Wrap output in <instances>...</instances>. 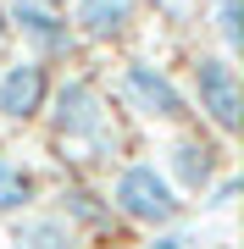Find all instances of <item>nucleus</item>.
<instances>
[{"label":"nucleus","instance_id":"nucleus-13","mask_svg":"<svg viewBox=\"0 0 244 249\" xmlns=\"http://www.w3.org/2000/svg\"><path fill=\"white\" fill-rule=\"evenodd\" d=\"M194 244H200V238H194L189 227H161V232H150L145 249H194Z\"/></svg>","mask_w":244,"mask_h":249},{"label":"nucleus","instance_id":"nucleus-11","mask_svg":"<svg viewBox=\"0 0 244 249\" xmlns=\"http://www.w3.org/2000/svg\"><path fill=\"white\" fill-rule=\"evenodd\" d=\"M61 216L67 227H106L111 222V205H106V194H100V188H89L83 178H67L61 183Z\"/></svg>","mask_w":244,"mask_h":249},{"label":"nucleus","instance_id":"nucleus-14","mask_svg":"<svg viewBox=\"0 0 244 249\" xmlns=\"http://www.w3.org/2000/svg\"><path fill=\"white\" fill-rule=\"evenodd\" d=\"M11 39V22H6V6H0V45Z\"/></svg>","mask_w":244,"mask_h":249},{"label":"nucleus","instance_id":"nucleus-2","mask_svg":"<svg viewBox=\"0 0 244 249\" xmlns=\"http://www.w3.org/2000/svg\"><path fill=\"white\" fill-rule=\"evenodd\" d=\"M106 205H111V216L139 222V227H150V232L178 227L183 211H189V199L172 194V183L161 178V166L145 160V155H133V160L117 166V178H111V188H106Z\"/></svg>","mask_w":244,"mask_h":249},{"label":"nucleus","instance_id":"nucleus-6","mask_svg":"<svg viewBox=\"0 0 244 249\" xmlns=\"http://www.w3.org/2000/svg\"><path fill=\"white\" fill-rule=\"evenodd\" d=\"M45 106H50V67L28 55L0 67V122L6 127H28L34 116H45Z\"/></svg>","mask_w":244,"mask_h":249},{"label":"nucleus","instance_id":"nucleus-1","mask_svg":"<svg viewBox=\"0 0 244 249\" xmlns=\"http://www.w3.org/2000/svg\"><path fill=\"white\" fill-rule=\"evenodd\" d=\"M50 127L61 144H83L94 160H106V150H117V127H111V100L100 94L94 78L73 72L67 83H50Z\"/></svg>","mask_w":244,"mask_h":249},{"label":"nucleus","instance_id":"nucleus-5","mask_svg":"<svg viewBox=\"0 0 244 249\" xmlns=\"http://www.w3.org/2000/svg\"><path fill=\"white\" fill-rule=\"evenodd\" d=\"M6 22L28 45V61H39V67L45 61H67V55L78 50V34H73V22H67V11H50V6H39V0H11Z\"/></svg>","mask_w":244,"mask_h":249},{"label":"nucleus","instance_id":"nucleus-3","mask_svg":"<svg viewBox=\"0 0 244 249\" xmlns=\"http://www.w3.org/2000/svg\"><path fill=\"white\" fill-rule=\"evenodd\" d=\"M189 83H194V106H200V116H206L222 139H239V127H244V83H239L233 55L200 50L194 67H189ZM194 106H189V111H194Z\"/></svg>","mask_w":244,"mask_h":249},{"label":"nucleus","instance_id":"nucleus-8","mask_svg":"<svg viewBox=\"0 0 244 249\" xmlns=\"http://www.w3.org/2000/svg\"><path fill=\"white\" fill-rule=\"evenodd\" d=\"M73 34L94 39V45H111L133 28V0H73Z\"/></svg>","mask_w":244,"mask_h":249},{"label":"nucleus","instance_id":"nucleus-4","mask_svg":"<svg viewBox=\"0 0 244 249\" xmlns=\"http://www.w3.org/2000/svg\"><path fill=\"white\" fill-rule=\"evenodd\" d=\"M117 89H122V100L133 106L145 122H161V127H178V122H189V94L172 83V72L167 67H155V61H145V55H133V61H122V72H117Z\"/></svg>","mask_w":244,"mask_h":249},{"label":"nucleus","instance_id":"nucleus-12","mask_svg":"<svg viewBox=\"0 0 244 249\" xmlns=\"http://www.w3.org/2000/svg\"><path fill=\"white\" fill-rule=\"evenodd\" d=\"M211 11H217L222 55H239V45H244V6H239V0H211Z\"/></svg>","mask_w":244,"mask_h":249},{"label":"nucleus","instance_id":"nucleus-10","mask_svg":"<svg viewBox=\"0 0 244 249\" xmlns=\"http://www.w3.org/2000/svg\"><path fill=\"white\" fill-rule=\"evenodd\" d=\"M34 199H39V172L17 155H0V216L17 222V216L34 211Z\"/></svg>","mask_w":244,"mask_h":249},{"label":"nucleus","instance_id":"nucleus-9","mask_svg":"<svg viewBox=\"0 0 244 249\" xmlns=\"http://www.w3.org/2000/svg\"><path fill=\"white\" fill-rule=\"evenodd\" d=\"M11 244H17V249H83L78 227H67L56 211H28V216H17Z\"/></svg>","mask_w":244,"mask_h":249},{"label":"nucleus","instance_id":"nucleus-15","mask_svg":"<svg viewBox=\"0 0 244 249\" xmlns=\"http://www.w3.org/2000/svg\"><path fill=\"white\" fill-rule=\"evenodd\" d=\"M39 6H50V11H61V6H67V0H39Z\"/></svg>","mask_w":244,"mask_h":249},{"label":"nucleus","instance_id":"nucleus-7","mask_svg":"<svg viewBox=\"0 0 244 249\" xmlns=\"http://www.w3.org/2000/svg\"><path fill=\"white\" fill-rule=\"evenodd\" d=\"M161 178L172 183V194H178V199L206 194V188L222 178V155H217V144H206V139H194V133H178V139L167 144Z\"/></svg>","mask_w":244,"mask_h":249},{"label":"nucleus","instance_id":"nucleus-16","mask_svg":"<svg viewBox=\"0 0 244 249\" xmlns=\"http://www.w3.org/2000/svg\"><path fill=\"white\" fill-rule=\"evenodd\" d=\"M222 249H233V244H222Z\"/></svg>","mask_w":244,"mask_h":249}]
</instances>
